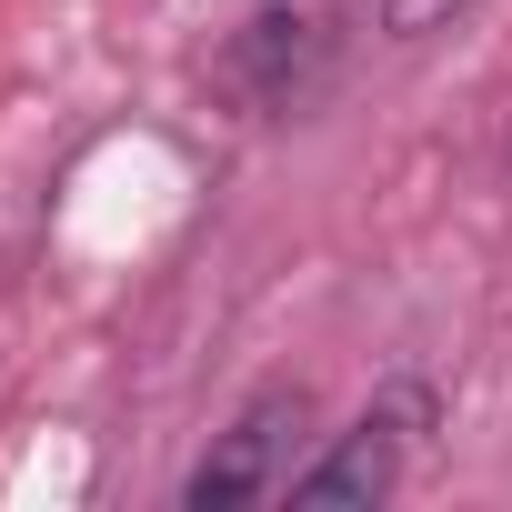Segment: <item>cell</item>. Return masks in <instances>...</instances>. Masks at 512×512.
<instances>
[{"label":"cell","mask_w":512,"mask_h":512,"mask_svg":"<svg viewBox=\"0 0 512 512\" xmlns=\"http://www.w3.org/2000/svg\"><path fill=\"white\" fill-rule=\"evenodd\" d=\"M302 432H312V392H302V382H262V392L231 412V432H211V452L181 472V512H231V502L292 492Z\"/></svg>","instance_id":"obj_1"},{"label":"cell","mask_w":512,"mask_h":512,"mask_svg":"<svg viewBox=\"0 0 512 512\" xmlns=\"http://www.w3.org/2000/svg\"><path fill=\"white\" fill-rule=\"evenodd\" d=\"M422 432H432V392H422V382H382L372 412H362L352 432H332V442L292 472L282 502H302V512H362V502H392Z\"/></svg>","instance_id":"obj_2"},{"label":"cell","mask_w":512,"mask_h":512,"mask_svg":"<svg viewBox=\"0 0 512 512\" xmlns=\"http://www.w3.org/2000/svg\"><path fill=\"white\" fill-rule=\"evenodd\" d=\"M472 11V0H382V31L392 41H432V31H452Z\"/></svg>","instance_id":"obj_3"}]
</instances>
